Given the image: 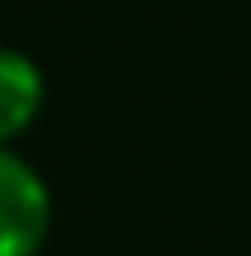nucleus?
Wrapping results in <instances>:
<instances>
[{
  "label": "nucleus",
  "instance_id": "f03ea898",
  "mask_svg": "<svg viewBox=\"0 0 251 256\" xmlns=\"http://www.w3.org/2000/svg\"><path fill=\"white\" fill-rule=\"evenodd\" d=\"M47 100L43 66L24 52V48L0 43V147H14L28 128L38 124Z\"/></svg>",
  "mask_w": 251,
  "mask_h": 256
},
{
  "label": "nucleus",
  "instance_id": "f257e3e1",
  "mask_svg": "<svg viewBox=\"0 0 251 256\" xmlns=\"http://www.w3.org/2000/svg\"><path fill=\"white\" fill-rule=\"evenodd\" d=\"M52 232V190L28 156L0 147V256H38Z\"/></svg>",
  "mask_w": 251,
  "mask_h": 256
}]
</instances>
